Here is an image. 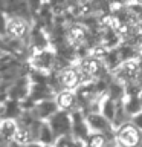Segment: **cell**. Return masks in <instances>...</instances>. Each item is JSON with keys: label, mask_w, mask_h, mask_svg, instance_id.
Returning a JSON list of instances; mask_svg holds the SVG:
<instances>
[{"label": "cell", "mask_w": 142, "mask_h": 147, "mask_svg": "<svg viewBox=\"0 0 142 147\" xmlns=\"http://www.w3.org/2000/svg\"><path fill=\"white\" fill-rule=\"evenodd\" d=\"M55 142H57V136L52 132V129L48 123H43V126L40 129L38 133V144L44 146V147H54Z\"/></svg>", "instance_id": "cell-7"}, {"label": "cell", "mask_w": 142, "mask_h": 147, "mask_svg": "<svg viewBox=\"0 0 142 147\" xmlns=\"http://www.w3.org/2000/svg\"><path fill=\"white\" fill-rule=\"evenodd\" d=\"M48 124L52 129V132L55 133V136L63 138V136H69L72 135V127H73V119H72V113L69 112H63L60 110L54 115L52 118L48 121Z\"/></svg>", "instance_id": "cell-3"}, {"label": "cell", "mask_w": 142, "mask_h": 147, "mask_svg": "<svg viewBox=\"0 0 142 147\" xmlns=\"http://www.w3.org/2000/svg\"><path fill=\"white\" fill-rule=\"evenodd\" d=\"M57 77H58V83H60V87H61V89L76 92L82 86V74H81L80 67H78L76 64H72V66L66 67L64 71L58 72Z\"/></svg>", "instance_id": "cell-2"}, {"label": "cell", "mask_w": 142, "mask_h": 147, "mask_svg": "<svg viewBox=\"0 0 142 147\" xmlns=\"http://www.w3.org/2000/svg\"><path fill=\"white\" fill-rule=\"evenodd\" d=\"M118 104H119V103H116L115 100H112L109 95H105L104 98H102V104H101V113H102L110 123H113L115 117H116Z\"/></svg>", "instance_id": "cell-8"}, {"label": "cell", "mask_w": 142, "mask_h": 147, "mask_svg": "<svg viewBox=\"0 0 142 147\" xmlns=\"http://www.w3.org/2000/svg\"><path fill=\"white\" fill-rule=\"evenodd\" d=\"M115 140L119 147H139L142 142V130L133 123H128L115 132Z\"/></svg>", "instance_id": "cell-1"}, {"label": "cell", "mask_w": 142, "mask_h": 147, "mask_svg": "<svg viewBox=\"0 0 142 147\" xmlns=\"http://www.w3.org/2000/svg\"><path fill=\"white\" fill-rule=\"evenodd\" d=\"M131 123L135 124V126H137V127H139L141 130H142V112H141L139 115H136V117L131 119Z\"/></svg>", "instance_id": "cell-10"}, {"label": "cell", "mask_w": 142, "mask_h": 147, "mask_svg": "<svg viewBox=\"0 0 142 147\" xmlns=\"http://www.w3.org/2000/svg\"><path fill=\"white\" fill-rule=\"evenodd\" d=\"M55 103H57L58 109L63 110V112H78L81 110V104H80V98H78V94L75 90H66L63 89L61 92H58L55 95Z\"/></svg>", "instance_id": "cell-4"}, {"label": "cell", "mask_w": 142, "mask_h": 147, "mask_svg": "<svg viewBox=\"0 0 142 147\" xmlns=\"http://www.w3.org/2000/svg\"><path fill=\"white\" fill-rule=\"evenodd\" d=\"M18 129V121L15 119H3L0 126V135H2V144H11Z\"/></svg>", "instance_id": "cell-6"}, {"label": "cell", "mask_w": 142, "mask_h": 147, "mask_svg": "<svg viewBox=\"0 0 142 147\" xmlns=\"http://www.w3.org/2000/svg\"><path fill=\"white\" fill-rule=\"evenodd\" d=\"M31 112L34 113V117L37 119L48 123L55 113L60 112V109H58L57 103H55V98H54V100H46V101H41V103H37Z\"/></svg>", "instance_id": "cell-5"}, {"label": "cell", "mask_w": 142, "mask_h": 147, "mask_svg": "<svg viewBox=\"0 0 142 147\" xmlns=\"http://www.w3.org/2000/svg\"><path fill=\"white\" fill-rule=\"evenodd\" d=\"M110 140H115V138H109L102 135V133H90L89 140H87V147H107Z\"/></svg>", "instance_id": "cell-9"}]
</instances>
